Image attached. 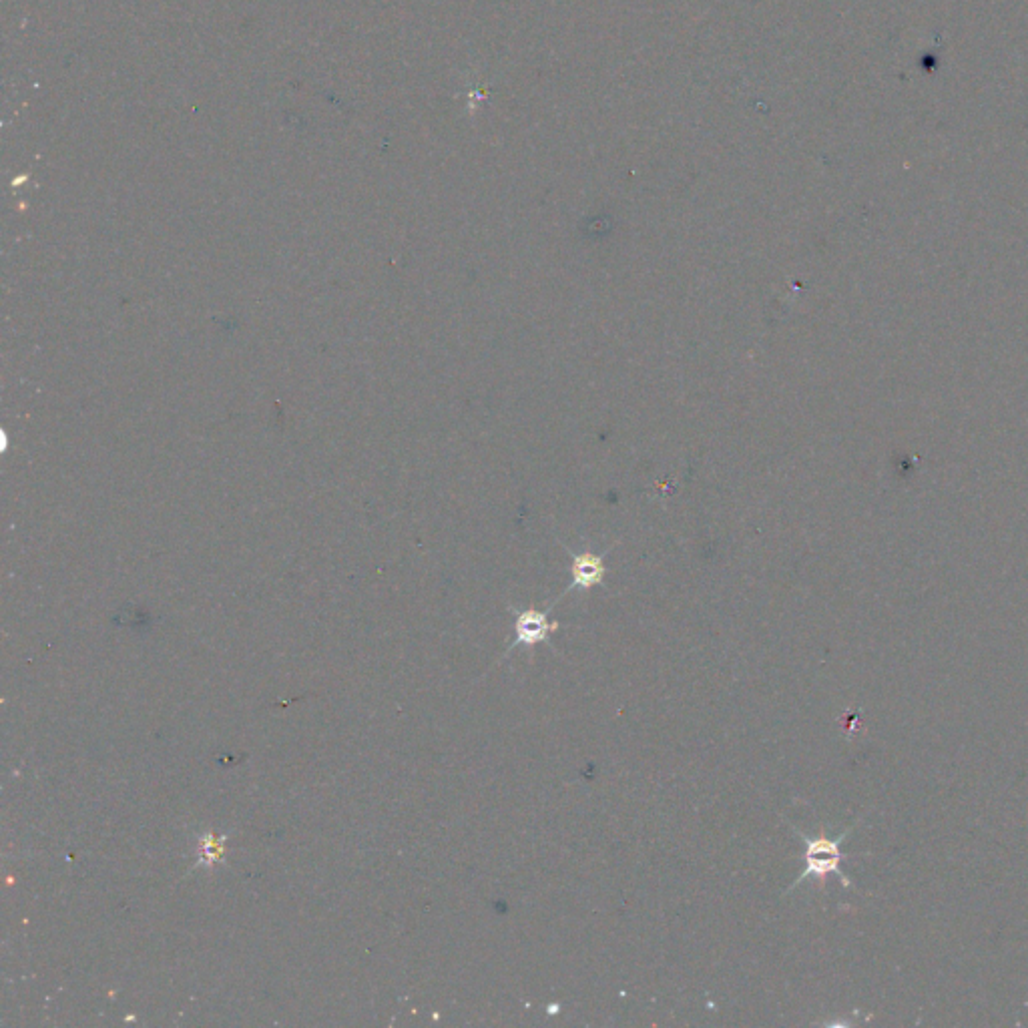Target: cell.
I'll use <instances>...</instances> for the list:
<instances>
[{
    "mask_svg": "<svg viewBox=\"0 0 1028 1028\" xmlns=\"http://www.w3.org/2000/svg\"><path fill=\"white\" fill-rule=\"evenodd\" d=\"M854 828H856V824L848 826V828H846L840 836H836V838H830V836H826V834H820V836L810 838V836L802 834L800 830H796V832L800 834L802 842L806 844V852H804V872L794 880V884L790 886V890H788V892L796 890V888H798L804 880H808V878H816V880H820V882H822V880H826L830 874H836V876L842 880V884H844L846 888H852L850 878H848V876L844 874V870H842V862L846 860V856H844V852H842V844H844V842H846V838L854 832Z\"/></svg>",
    "mask_w": 1028,
    "mask_h": 1028,
    "instance_id": "obj_1",
    "label": "cell"
},
{
    "mask_svg": "<svg viewBox=\"0 0 1028 1028\" xmlns=\"http://www.w3.org/2000/svg\"><path fill=\"white\" fill-rule=\"evenodd\" d=\"M607 565L605 557L595 555L591 551H583L571 557V585L563 593V597L569 591H591L599 587L605 581Z\"/></svg>",
    "mask_w": 1028,
    "mask_h": 1028,
    "instance_id": "obj_3",
    "label": "cell"
},
{
    "mask_svg": "<svg viewBox=\"0 0 1028 1028\" xmlns=\"http://www.w3.org/2000/svg\"><path fill=\"white\" fill-rule=\"evenodd\" d=\"M551 609L539 611V609H525V611H514V643L506 649L504 657L512 653L517 647L533 649L539 643H547L551 635L559 629V623L551 621Z\"/></svg>",
    "mask_w": 1028,
    "mask_h": 1028,
    "instance_id": "obj_2",
    "label": "cell"
}]
</instances>
